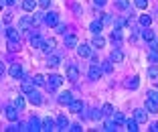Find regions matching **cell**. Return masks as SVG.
<instances>
[{
    "mask_svg": "<svg viewBox=\"0 0 158 132\" xmlns=\"http://www.w3.org/2000/svg\"><path fill=\"white\" fill-rule=\"evenodd\" d=\"M24 130H31V132L41 130V120H39V118H31V122L24 126Z\"/></svg>",
    "mask_w": 158,
    "mask_h": 132,
    "instance_id": "obj_16",
    "label": "cell"
},
{
    "mask_svg": "<svg viewBox=\"0 0 158 132\" xmlns=\"http://www.w3.org/2000/svg\"><path fill=\"white\" fill-rule=\"evenodd\" d=\"M77 37L75 35H65V47L67 49H71V47H77Z\"/></svg>",
    "mask_w": 158,
    "mask_h": 132,
    "instance_id": "obj_23",
    "label": "cell"
},
{
    "mask_svg": "<svg viewBox=\"0 0 158 132\" xmlns=\"http://www.w3.org/2000/svg\"><path fill=\"white\" fill-rule=\"evenodd\" d=\"M93 4H95V6H102V8H103V6L107 4V0H93Z\"/></svg>",
    "mask_w": 158,
    "mask_h": 132,
    "instance_id": "obj_47",
    "label": "cell"
},
{
    "mask_svg": "<svg viewBox=\"0 0 158 132\" xmlns=\"http://www.w3.org/2000/svg\"><path fill=\"white\" fill-rule=\"evenodd\" d=\"M73 100V96H71V92H63V94L59 96V104L61 106H69V102Z\"/></svg>",
    "mask_w": 158,
    "mask_h": 132,
    "instance_id": "obj_21",
    "label": "cell"
},
{
    "mask_svg": "<svg viewBox=\"0 0 158 132\" xmlns=\"http://www.w3.org/2000/svg\"><path fill=\"white\" fill-rule=\"evenodd\" d=\"M33 81H35V85H45L47 77H45V75H41V73H37V75L33 77Z\"/></svg>",
    "mask_w": 158,
    "mask_h": 132,
    "instance_id": "obj_39",
    "label": "cell"
},
{
    "mask_svg": "<svg viewBox=\"0 0 158 132\" xmlns=\"http://www.w3.org/2000/svg\"><path fill=\"white\" fill-rule=\"evenodd\" d=\"M20 90H23V94H31L35 90V81L31 77H27L24 73H23V85H20Z\"/></svg>",
    "mask_w": 158,
    "mask_h": 132,
    "instance_id": "obj_4",
    "label": "cell"
},
{
    "mask_svg": "<svg viewBox=\"0 0 158 132\" xmlns=\"http://www.w3.org/2000/svg\"><path fill=\"white\" fill-rule=\"evenodd\" d=\"M146 112H148V114H156L158 112V102H156V100H152V98H146Z\"/></svg>",
    "mask_w": 158,
    "mask_h": 132,
    "instance_id": "obj_10",
    "label": "cell"
},
{
    "mask_svg": "<svg viewBox=\"0 0 158 132\" xmlns=\"http://www.w3.org/2000/svg\"><path fill=\"white\" fill-rule=\"evenodd\" d=\"M146 98H152V100H156V102H158V92H148Z\"/></svg>",
    "mask_w": 158,
    "mask_h": 132,
    "instance_id": "obj_48",
    "label": "cell"
},
{
    "mask_svg": "<svg viewBox=\"0 0 158 132\" xmlns=\"http://www.w3.org/2000/svg\"><path fill=\"white\" fill-rule=\"evenodd\" d=\"M61 83H63V77H61V75H55V73H53L51 77H47L45 87H47L49 92H55V90H59V87H61Z\"/></svg>",
    "mask_w": 158,
    "mask_h": 132,
    "instance_id": "obj_1",
    "label": "cell"
},
{
    "mask_svg": "<svg viewBox=\"0 0 158 132\" xmlns=\"http://www.w3.org/2000/svg\"><path fill=\"white\" fill-rule=\"evenodd\" d=\"M112 20H114V19L110 16V14H103V16H102V23H103V24H110Z\"/></svg>",
    "mask_w": 158,
    "mask_h": 132,
    "instance_id": "obj_46",
    "label": "cell"
},
{
    "mask_svg": "<svg viewBox=\"0 0 158 132\" xmlns=\"http://www.w3.org/2000/svg\"><path fill=\"white\" fill-rule=\"evenodd\" d=\"M55 45H57V43H55V39H49V41H43L41 49L47 53V55H51V53L55 51Z\"/></svg>",
    "mask_w": 158,
    "mask_h": 132,
    "instance_id": "obj_13",
    "label": "cell"
},
{
    "mask_svg": "<svg viewBox=\"0 0 158 132\" xmlns=\"http://www.w3.org/2000/svg\"><path fill=\"white\" fill-rule=\"evenodd\" d=\"M112 114H114V106H112V104H103L102 116H112Z\"/></svg>",
    "mask_w": 158,
    "mask_h": 132,
    "instance_id": "obj_33",
    "label": "cell"
},
{
    "mask_svg": "<svg viewBox=\"0 0 158 132\" xmlns=\"http://www.w3.org/2000/svg\"><path fill=\"white\" fill-rule=\"evenodd\" d=\"M0 28H2V20H0Z\"/></svg>",
    "mask_w": 158,
    "mask_h": 132,
    "instance_id": "obj_56",
    "label": "cell"
},
{
    "mask_svg": "<svg viewBox=\"0 0 158 132\" xmlns=\"http://www.w3.org/2000/svg\"><path fill=\"white\" fill-rule=\"evenodd\" d=\"M134 120H136L138 124H144L146 120H148V112H146V110H142V108L134 110Z\"/></svg>",
    "mask_w": 158,
    "mask_h": 132,
    "instance_id": "obj_9",
    "label": "cell"
},
{
    "mask_svg": "<svg viewBox=\"0 0 158 132\" xmlns=\"http://www.w3.org/2000/svg\"><path fill=\"white\" fill-rule=\"evenodd\" d=\"M14 2H16V0H4V4H8V6H12Z\"/></svg>",
    "mask_w": 158,
    "mask_h": 132,
    "instance_id": "obj_52",
    "label": "cell"
},
{
    "mask_svg": "<svg viewBox=\"0 0 158 132\" xmlns=\"http://www.w3.org/2000/svg\"><path fill=\"white\" fill-rule=\"evenodd\" d=\"M37 4L41 6V8H49V6H51V0H39Z\"/></svg>",
    "mask_w": 158,
    "mask_h": 132,
    "instance_id": "obj_43",
    "label": "cell"
},
{
    "mask_svg": "<svg viewBox=\"0 0 158 132\" xmlns=\"http://www.w3.org/2000/svg\"><path fill=\"white\" fill-rule=\"evenodd\" d=\"M41 45H43V39H41V35H39V31L37 28H31V47L33 49H41Z\"/></svg>",
    "mask_w": 158,
    "mask_h": 132,
    "instance_id": "obj_3",
    "label": "cell"
},
{
    "mask_svg": "<svg viewBox=\"0 0 158 132\" xmlns=\"http://www.w3.org/2000/svg\"><path fill=\"white\" fill-rule=\"evenodd\" d=\"M6 39H8V41H20V33L16 31V28L8 27L6 28Z\"/></svg>",
    "mask_w": 158,
    "mask_h": 132,
    "instance_id": "obj_18",
    "label": "cell"
},
{
    "mask_svg": "<svg viewBox=\"0 0 158 132\" xmlns=\"http://www.w3.org/2000/svg\"><path fill=\"white\" fill-rule=\"evenodd\" d=\"M20 49V41H8V51H19Z\"/></svg>",
    "mask_w": 158,
    "mask_h": 132,
    "instance_id": "obj_40",
    "label": "cell"
},
{
    "mask_svg": "<svg viewBox=\"0 0 158 132\" xmlns=\"http://www.w3.org/2000/svg\"><path fill=\"white\" fill-rule=\"evenodd\" d=\"M134 4L142 10V8H146V6H148V0H134Z\"/></svg>",
    "mask_w": 158,
    "mask_h": 132,
    "instance_id": "obj_42",
    "label": "cell"
},
{
    "mask_svg": "<svg viewBox=\"0 0 158 132\" xmlns=\"http://www.w3.org/2000/svg\"><path fill=\"white\" fill-rule=\"evenodd\" d=\"M4 23H6V24L12 23V14H10V12H6V14H4Z\"/></svg>",
    "mask_w": 158,
    "mask_h": 132,
    "instance_id": "obj_49",
    "label": "cell"
},
{
    "mask_svg": "<svg viewBox=\"0 0 158 132\" xmlns=\"http://www.w3.org/2000/svg\"><path fill=\"white\" fill-rule=\"evenodd\" d=\"M112 116H114V122H116L118 126H120V124H124V122H126V118H124V114H122V112H114Z\"/></svg>",
    "mask_w": 158,
    "mask_h": 132,
    "instance_id": "obj_32",
    "label": "cell"
},
{
    "mask_svg": "<svg viewBox=\"0 0 158 132\" xmlns=\"http://www.w3.org/2000/svg\"><path fill=\"white\" fill-rule=\"evenodd\" d=\"M148 79H154V81L158 79V67H156V65L148 67Z\"/></svg>",
    "mask_w": 158,
    "mask_h": 132,
    "instance_id": "obj_31",
    "label": "cell"
},
{
    "mask_svg": "<svg viewBox=\"0 0 158 132\" xmlns=\"http://www.w3.org/2000/svg\"><path fill=\"white\" fill-rule=\"evenodd\" d=\"M126 126H128V130H130V132H138L140 130V128H138V122H136V120H126Z\"/></svg>",
    "mask_w": 158,
    "mask_h": 132,
    "instance_id": "obj_29",
    "label": "cell"
},
{
    "mask_svg": "<svg viewBox=\"0 0 158 132\" xmlns=\"http://www.w3.org/2000/svg\"><path fill=\"white\" fill-rule=\"evenodd\" d=\"M89 79L91 81H98V79H102V75H103V71H102V65L99 63H91V67H89Z\"/></svg>",
    "mask_w": 158,
    "mask_h": 132,
    "instance_id": "obj_2",
    "label": "cell"
},
{
    "mask_svg": "<svg viewBox=\"0 0 158 132\" xmlns=\"http://www.w3.org/2000/svg\"><path fill=\"white\" fill-rule=\"evenodd\" d=\"M2 6H4V0H0V10H2Z\"/></svg>",
    "mask_w": 158,
    "mask_h": 132,
    "instance_id": "obj_55",
    "label": "cell"
},
{
    "mask_svg": "<svg viewBox=\"0 0 158 132\" xmlns=\"http://www.w3.org/2000/svg\"><path fill=\"white\" fill-rule=\"evenodd\" d=\"M6 118H8L10 122H16V120H19V110L14 108V106H8V108H6Z\"/></svg>",
    "mask_w": 158,
    "mask_h": 132,
    "instance_id": "obj_17",
    "label": "cell"
},
{
    "mask_svg": "<svg viewBox=\"0 0 158 132\" xmlns=\"http://www.w3.org/2000/svg\"><path fill=\"white\" fill-rule=\"evenodd\" d=\"M57 128H59V130H69V120H67V116L65 114H61L59 118H57Z\"/></svg>",
    "mask_w": 158,
    "mask_h": 132,
    "instance_id": "obj_15",
    "label": "cell"
},
{
    "mask_svg": "<svg viewBox=\"0 0 158 132\" xmlns=\"http://www.w3.org/2000/svg\"><path fill=\"white\" fill-rule=\"evenodd\" d=\"M28 96V102H31V104H33V106H41L43 104V96L41 94H39V92H31V94H27Z\"/></svg>",
    "mask_w": 158,
    "mask_h": 132,
    "instance_id": "obj_11",
    "label": "cell"
},
{
    "mask_svg": "<svg viewBox=\"0 0 158 132\" xmlns=\"http://www.w3.org/2000/svg\"><path fill=\"white\" fill-rule=\"evenodd\" d=\"M55 27H57V33H65V24H59V23H57Z\"/></svg>",
    "mask_w": 158,
    "mask_h": 132,
    "instance_id": "obj_50",
    "label": "cell"
},
{
    "mask_svg": "<svg viewBox=\"0 0 158 132\" xmlns=\"http://www.w3.org/2000/svg\"><path fill=\"white\" fill-rule=\"evenodd\" d=\"M47 65H49V67H59V65H61V57L55 55V53H51V55H49V61H47Z\"/></svg>",
    "mask_w": 158,
    "mask_h": 132,
    "instance_id": "obj_22",
    "label": "cell"
},
{
    "mask_svg": "<svg viewBox=\"0 0 158 132\" xmlns=\"http://www.w3.org/2000/svg\"><path fill=\"white\" fill-rule=\"evenodd\" d=\"M69 130H71V132H81L83 128H81V124H71V126H69Z\"/></svg>",
    "mask_w": 158,
    "mask_h": 132,
    "instance_id": "obj_45",
    "label": "cell"
},
{
    "mask_svg": "<svg viewBox=\"0 0 158 132\" xmlns=\"http://www.w3.org/2000/svg\"><path fill=\"white\" fill-rule=\"evenodd\" d=\"M31 24H33V19H31L28 14H24V16H20V28H23V31H27V28L31 27Z\"/></svg>",
    "mask_w": 158,
    "mask_h": 132,
    "instance_id": "obj_25",
    "label": "cell"
},
{
    "mask_svg": "<svg viewBox=\"0 0 158 132\" xmlns=\"http://www.w3.org/2000/svg\"><path fill=\"white\" fill-rule=\"evenodd\" d=\"M0 75H4V65L0 63Z\"/></svg>",
    "mask_w": 158,
    "mask_h": 132,
    "instance_id": "obj_54",
    "label": "cell"
},
{
    "mask_svg": "<svg viewBox=\"0 0 158 132\" xmlns=\"http://www.w3.org/2000/svg\"><path fill=\"white\" fill-rule=\"evenodd\" d=\"M91 45H93L95 49H102L103 45H106V39H103L102 35H95V37H93V41H91Z\"/></svg>",
    "mask_w": 158,
    "mask_h": 132,
    "instance_id": "obj_24",
    "label": "cell"
},
{
    "mask_svg": "<svg viewBox=\"0 0 158 132\" xmlns=\"http://www.w3.org/2000/svg\"><path fill=\"white\" fill-rule=\"evenodd\" d=\"M112 41L116 43V45H120V41H122V28H116L112 33Z\"/></svg>",
    "mask_w": 158,
    "mask_h": 132,
    "instance_id": "obj_34",
    "label": "cell"
},
{
    "mask_svg": "<svg viewBox=\"0 0 158 132\" xmlns=\"http://www.w3.org/2000/svg\"><path fill=\"white\" fill-rule=\"evenodd\" d=\"M67 79L69 81H77L79 79V67L77 65H67Z\"/></svg>",
    "mask_w": 158,
    "mask_h": 132,
    "instance_id": "obj_6",
    "label": "cell"
},
{
    "mask_svg": "<svg viewBox=\"0 0 158 132\" xmlns=\"http://www.w3.org/2000/svg\"><path fill=\"white\" fill-rule=\"evenodd\" d=\"M102 71H103V73H112V71H114L112 59H107V61H103V63H102Z\"/></svg>",
    "mask_w": 158,
    "mask_h": 132,
    "instance_id": "obj_28",
    "label": "cell"
},
{
    "mask_svg": "<svg viewBox=\"0 0 158 132\" xmlns=\"http://www.w3.org/2000/svg\"><path fill=\"white\" fill-rule=\"evenodd\" d=\"M110 59H112V63H122L124 61V53H122L120 49H114L112 55H110Z\"/></svg>",
    "mask_w": 158,
    "mask_h": 132,
    "instance_id": "obj_20",
    "label": "cell"
},
{
    "mask_svg": "<svg viewBox=\"0 0 158 132\" xmlns=\"http://www.w3.org/2000/svg\"><path fill=\"white\" fill-rule=\"evenodd\" d=\"M43 20H45L49 27H55V24L59 23V16H57V12H47L45 16H43Z\"/></svg>",
    "mask_w": 158,
    "mask_h": 132,
    "instance_id": "obj_14",
    "label": "cell"
},
{
    "mask_svg": "<svg viewBox=\"0 0 158 132\" xmlns=\"http://www.w3.org/2000/svg\"><path fill=\"white\" fill-rule=\"evenodd\" d=\"M142 37H144L146 41H152V39H154V33L150 31V27H144V31H142Z\"/></svg>",
    "mask_w": 158,
    "mask_h": 132,
    "instance_id": "obj_38",
    "label": "cell"
},
{
    "mask_svg": "<svg viewBox=\"0 0 158 132\" xmlns=\"http://www.w3.org/2000/svg\"><path fill=\"white\" fill-rule=\"evenodd\" d=\"M140 24H142V27H150V24H152V16H150V14H142V16H140Z\"/></svg>",
    "mask_w": 158,
    "mask_h": 132,
    "instance_id": "obj_30",
    "label": "cell"
},
{
    "mask_svg": "<svg viewBox=\"0 0 158 132\" xmlns=\"http://www.w3.org/2000/svg\"><path fill=\"white\" fill-rule=\"evenodd\" d=\"M23 8L27 10V12H35V8H37V2H35V0H24V2H23Z\"/></svg>",
    "mask_w": 158,
    "mask_h": 132,
    "instance_id": "obj_26",
    "label": "cell"
},
{
    "mask_svg": "<svg viewBox=\"0 0 158 132\" xmlns=\"http://www.w3.org/2000/svg\"><path fill=\"white\" fill-rule=\"evenodd\" d=\"M150 47H152V49H158V39H152V41H150Z\"/></svg>",
    "mask_w": 158,
    "mask_h": 132,
    "instance_id": "obj_51",
    "label": "cell"
},
{
    "mask_svg": "<svg viewBox=\"0 0 158 132\" xmlns=\"http://www.w3.org/2000/svg\"><path fill=\"white\" fill-rule=\"evenodd\" d=\"M138 85H140L138 77H130V79L126 81V87H128V90H138Z\"/></svg>",
    "mask_w": 158,
    "mask_h": 132,
    "instance_id": "obj_27",
    "label": "cell"
},
{
    "mask_svg": "<svg viewBox=\"0 0 158 132\" xmlns=\"http://www.w3.org/2000/svg\"><path fill=\"white\" fill-rule=\"evenodd\" d=\"M89 31H91L93 35H99L103 31V23H102V20H93V23L89 24Z\"/></svg>",
    "mask_w": 158,
    "mask_h": 132,
    "instance_id": "obj_19",
    "label": "cell"
},
{
    "mask_svg": "<svg viewBox=\"0 0 158 132\" xmlns=\"http://www.w3.org/2000/svg\"><path fill=\"white\" fill-rule=\"evenodd\" d=\"M14 108H16V110H19V112H20V110H23L24 108V98H23V96H19V98H16V100H14Z\"/></svg>",
    "mask_w": 158,
    "mask_h": 132,
    "instance_id": "obj_36",
    "label": "cell"
},
{
    "mask_svg": "<svg viewBox=\"0 0 158 132\" xmlns=\"http://www.w3.org/2000/svg\"><path fill=\"white\" fill-rule=\"evenodd\" d=\"M8 73H10V77H14V79H19V77H23V65L20 63H12L10 65V69H8Z\"/></svg>",
    "mask_w": 158,
    "mask_h": 132,
    "instance_id": "obj_7",
    "label": "cell"
},
{
    "mask_svg": "<svg viewBox=\"0 0 158 132\" xmlns=\"http://www.w3.org/2000/svg\"><path fill=\"white\" fill-rule=\"evenodd\" d=\"M77 53L81 57H91L93 51H91V45H87V43H77Z\"/></svg>",
    "mask_w": 158,
    "mask_h": 132,
    "instance_id": "obj_5",
    "label": "cell"
},
{
    "mask_svg": "<svg viewBox=\"0 0 158 132\" xmlns=\"http://www.w3.org/2000/svg\"><path fill=\"white\" fill-rule=\"evenodd\" d=\"M31 19H33V27H35V24H39V23L43 20V16H41V14H33Z\"/></svg>",
    "mask_w": 158,
    "mask_h": 132,
    "instance_id": "obj_44",
    "label": "cell"
},
{
    "mask_svg": "<svg viewBox=\"0 0 158 132\" xmlns=\"http://www.w3.org/2000/svg\"><path fill=\"white\" fill-rule=\"evenodd\" d=\"M148 61H150V63H158V49H150Z\"/></svg>",
    "mask_w": 158,
    "mask_h": 132,
    "instance_id": "obj_35",
    "label": "cell"
},
{
    "mask_svg": "<svg viewBox=\"0 0 158 132\" xmlns=\"http://www.w3.org/2000/svg\"><path fill=\"white\" fill-rule=\"evenodd\" d=\"M116 128H118V124L114 122V120H107V122L103 124V130H107V132H114Z\"/></svg>",
    "mask_w": 158,
    "mask_h": 132,
    "instance_id": "obj_37",
    "label": "cell"
},
{
    "mask_svg": "<svg viewBox=\"0 0 158 132\" xmlns=\"http://www.w3.org/2000/svg\"><path fill=\"white\" fill-rule=\"evenodd\" d=\"M156 81H158V79H156Z\"/></svg>",
    "mask_w": 158,
    "mask_h": 132,
    "instance_id": "obj_57",
    "label": "cell"
},
{
    "mask_svg": "<svg viewBox=\"0 0 158 132\" xmlns=\"http://www.w3.org/2000/svg\"><path fill=\"white\" fill-rule=\"evenodd\" d=\"M55 120H51V118H43L41 120V130H45V132H51V130H55Z\"/></svg>",
    "mask_w": 158,
    "mask_h": 132,
    "instance_id": "obj_12",
    "label": "cell"
},
{
    "mask_svg": "<svg viewBox=\"0 0 158 132\" xmlns=\"http://www.w3.org/2000/svg\"><path fill=\"white\" fill-rule=\"evenodd\" d=\"M69 112H73V114H81L83 112V102L81 100H71L69 102Z\"/></svg>",
    "mask_w": 158,
    "mask_h": 132,
    "instance_id": "obj_8",
    "label": "cell"
},
{
    "mask_svg": "<svg viewBox=\"0 0 158 132\" xmlns=\"http://www.w3.org/2000/svg\"><path fill=\"white\" fill-rule=\"evenodd\" d=\"M150 130H152V132H158V122H156V124H154V126H152V128H150Z\"/></svg>",
    "mask_w": 158,
    "mask_h": 132,
    "instance_id": "obj_53",
    "label": "cell"
},
{
    "mask_svg": "<svg viewBox=\"0 0 158 132\" xmlns=\"http://www.w3.org/2000/svg\"><path fill=\"white\" fill-rule=\"evenodd\" d=\"M116 6L120 10H126L128 6H130V0H116Z\"/></svg>",
    "mask_w": 158,
    "mask_h": 132,
    "instance_id": "obj_41",
    "label": "cell"
}]
</instances>
